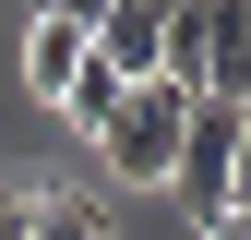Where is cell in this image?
Wrapping results in <instances>:
<instances>
[{
  "mask_svg": "<svg viewBox=\"0 0 251 240\" xmlns=\"http://www.w3.org/2000/svg\"><path fill=\"white\" fill-rule=\"evenodd\" d=\"M227 216H251V108H239V168H227Z\"/></svg>",
  "mask_w": 251,
  "mask_h": 240,
  "instance_id": "obj_8",
  "label": "cell"
},
{
  "mask_svg": "<svg viewBox=\"0 0 251 240\" xmlns=\"http://www.w3.org/2000/svg\"><path fill=\"white\" fill-rule=\"evenodd\" d=\"M179 132H192V96H179V84H132V96L108 108V132H96V168L108 180H168Z\"/></svg>",
  "mask_w": 251,
  "mask_h": 240,
  "instance_id": "obj_2",
  "label": "cell"
},
{
  "mask_svg": "<svg viewBox=\"0 0 251 240\" xmlns=\"http://www.w3.org/2000/svg\"><path fill=\"white\" fill-rule=\"evenodd\" d=\"M84 72H96V36H72V24H48V12H36V24H24V84H36V96H48V108H60V96H72V84H84Z\"/></svg>",
  "mask_w": 251,
  "mask_h": 240,
  "instance_id": "obj_4",
  "label": "cell"
},
{
  "mask_svg": "<svg viewBox=\"0 0 251 240\" xmlns=\"http://www.w3.org/2000/svg\"><path fill=\"white\" fill-rule=\"evenodd\" d=\"M155 84L215 96V108H251V0H179L168 48H155Z\"/></svg>",
  "mask_w": 251,
  "mask_h": 240,
  "instance_id": "obj_1",
  "label": "cell"
},
{
  "mask_svg": "<svg viewBox=\"0 0 251 240\" xmlns=\"http://www.w3.org/2000/svg\"><path fill=\"white\" fill-rule=\"evenodd\" d=\"M0 240H24V192H0Z\"/></svg>",
  "mask_w": 251,
  "mask_h": 240,
  "instance_id": "obj_9",
  "label": "cell"
},
{
  "mask_svg": "<svg viewBox=\"0 0 251 240\" xmlns=\"http://www.w3.org/2000/svg\"><path fill=\"white\" fill-rule=\"evenodd\" d=\"M36 12H48V24H72V36H96V24L120 12V0H36Z\"/></svg>",
  "mask_w": 251,
  "mask_h": 240,
  "instance_id": "obj_7",
  "label": "cell"
},
{
  "mask_svg": "<svg viewBox=\"0 0 251 240\" xmlns=\"http://www.w3.org/2000/svg\"><path fill=\"white\" fill-rule=\"evenodd\" d=\"M120 96H132V84H120V72H84V84H72V96H60V108H72V120H84V144H96Z\"/></svg>",
  "mask_w": 251,
  "mask_h": 240,
  "instance_id": "obj_6",
  "label": "cell"
},
{
  "mask_svg": "<svg viewBox=\"0 0 251 240\" xmlns=\"http://www.w3.org/2000/svg\"><path fill=\"white\" fill-rule=\"evenodd\" d=\"M203 240H251V216H227V228H203Z\"/></svg>",
  "mask_w": 251,
  "mask_h": 240,
  "instance_id": "obj_10",
  "label": "cell"
},
{
  "mask_svg": "<svg viewBox=\"0 0 251 240\" xmlns=\"http://www.w3.org/2000/svg\"><path fill=\"white\" fill-rule=\"evenodd\" d=\"M144 12H179V0H144Z\"/></svg>",
  "mask_w": 251,
  "mask_h": 240,
  "instance_id": "obj_11",
  "label": "cell"
},
{
  "mask_svg": "<svg viewBox=\"0 0 251 240\" xmlns=\"http://www.w3.org/2000/svg\"><path fill=\"white\" fill-rule=\"evenodd\" d=\"M227 168H239V108L192 96V132H179V168H168V192H179L192 228H227Z\"/></svg>",
  "mask_w": 251,
  "mask_h": 240,
  "instance_id": "obj_3",
  "label": "cell"
},
{
  "mask_svg": "<svg viewBox=\"0 0 251 240\" xmlns=\"http://www.w3.org/2000/svg\"><path fill=\"white\" fill-rule=\"evenodd\" d=\"M24 240H108V204L96 192H48V204H24Z\"/></svg>",
  "mask_w": 251,
  "mask_h": 240,
  "instance_id": "obj_5",
  "label": "cell"
}]
</instances>
